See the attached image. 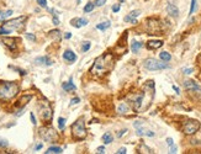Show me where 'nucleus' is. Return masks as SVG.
Wrapping results in <instances>:
<instances>
[{
    "label": "nucleus",
    "mask_w": 201,
    "mask_h": 154,
    "mask_svg": "<svg viewBox=\"0 0 201 154\" xmlns=\"http://www.w3.org/2000/svg\"><path fill=\"white\" fill-rule=\"evenodd\" d=\"M53 25H59V19H58L57 16H53Z\"/></svg>",
    "instance_id": "58836bf2"
},
{
    "label": "nucleus",
    "mask_w": 201,
    "mask_h": 154,
    "mask_svg": "<svg viewBox=\"0 0 201 154\" xmlns=\"http://www.w3.org/2000/svg\"><path fill=\"white\" fill-rule=\"evenodd\" d=\"M141 48H142V43L141 42H137V41H133L132 45H131V51L133 53H137Z\"/></svg>",
    "instance_id": "412c9836"
},
{
    "label": "nucleus",
    "mask_w": 201,
    "mask_h": 154,
    "mask_svg": "<svg viewBox=\"0 0 201 154\" xmlns=\"http://www.w3.org/2000/svg\"><path fill=\"white\" fill-rule=\"evenodd\" d=\"M93 10H94V4H93V3H88L85 6H84V13H85V14L91 13Z\"/></svg>",
    "instance_id": "a878e982"
},
{
    "label": "nucleus",
    "mask_w": 201,
    "mask_h": 154,
    "mask_svg": "<svg viewBox=\"0 0 201 154\" xmlns=\"http://www.w3.org/2000/svg\"><path fill=\"white\" fill-rule=\"evenodd\" d=\"M73 27H76V28H80L83 26H86L88 25V20L86 19H83V17H76V19H73L70 21Z\"/></svg>",
    "instance_id": "9b49d317"
},
{
    "label": "nucleus",
    "mask_w": 201,
    "mask_h": 154,
    "mask_svg": "<svg viewBox=\"0 0 201 154\" xmlns=\"http://www.w3.org/2000/svg\"><path fill=\"white\" fill-rule=\"evenodd\" d=\"M196 10V0H191V8H190V15L194 14V11Z\"/></svg>",
    "instance_id": "7c9ffc66"
},
{
    "label": "nucleus",
    "mask_w": 201,
    "mask_h": 154,
    "mask_svg": "<svg viewBox=\"0 0 201 154\" xmlns=\"http://www.w3.org/2000/svg\"><path fill=\"white\" fill-rule=\"evenodd\" d=\"M128 111H130V107H128V105L125 104V102H122V104L119 106V107H117V112H119V114H121V115L127 114Z\"/></svg>",
    "instance_id": "6ab92c4d"
},
{
    "label": "nucleus",
    "mask_w": 201,
    "mask_h": 154,
    "mask_svg": "<svg viewBox=\"0 0 201 154\" xmlns=\"http://www.w3.org/2000/svg\"><path fill=\"white\" fill-rule=\"evenodd\" d=\"M141 14L139 10H133L131 11L126 17H125V21L126 22H132V23H137V20H136V17H138Z\"/></svg>",
    "instance_id": "f8f14e48"
},
{
    "label": "nucleus",
    "mask_w": 201,
    "mask_h": 154,
    "mask_svg": "<svg viewBox=\"0 0 201 154\" xmlns=\"http://www.w3.org/2000/svg\"><path fill=\"white\" fill-rule=\"evenodd\" d=\"M111 26V22L110 21H106V22H101V23H98L96 25V28L100 30V31H105L106 28H109Z\"/></svg>",
    "instance_id": "4be33fe9"
},
{
    "label": "nucleus",
    "mask_w": 201,
    "mask_h": 154,
    "mask_svg": "<svg viewBox=\"0 0 201 154\" xmlns=\"http://www.w3.org/2000/svg\"><path fill=\"white\" fill-rule=\"evenodd\" d=\"M64 127H66V120H64L63 117H59V118H58V128L63 129Z\"/></svg>",
    "instance_id": "bb28decb"
},
{
    "label": "nucleus",
    "mask_w": 201,
    "mask_h": 154,
    "mask_svg": "<svg viewBox=\"0 0 201 154\" xmlns=\"http://www.w3.org/2000/svg\"><path fill=\"white\" fill-rule=\"evenodd\" d=\"M120 1H121V3H122V1H125V0H120Z\"/></svg>",
    "instance_id": "3c124183"
},
{
    "label": "nucleus",
    "mask_w": 201,
    "mask_h": 154,
    "mask_svg": "<svg viewBox=\"0 0 201 154\" xmlns=\"http://www.w3.org/2000/svg\"><path fill=\"white\" fill-rule=\"evenodd\" d=\"M142 150H146L144 153H153V152H152V149H151V148H148V147H146L144 144H142V146H141V148H139V152H142Z\"/></svg>",
    "instance_id": "c756f323"
},
{
    "label": "nucleus",
    "mask_w": 201,
    "mask_h": 154,
    "mask_svg": "<svg viewBox=\"0 0 201 154\" xmlns=\"http://www.w3.org/2000/svg\"><path fill=\"white\" fill-rule=\"evenodd\" d=\"M167 13L173 17H178L179 16V9L176 8L174 4H168L167 5Z\"/></svg>",
    "instance_id": "2eb2a0df"
},
{
    "label": "nucleus",
    "mask_w": 201,
    "mask_h": 154,
    "mask_svg": "<svg viewBox=\"0 0 201 154\" xmlns=\"http://www.w3.org/2000/svg\"><path fill=\"white\" fill-rule=\"evenodd\" d=\"M162 46H163L162 41H149V42H147V48L148 49H158Z\"/></svg>",
    "instance_id": "f3484780"
},
{
    "label": "nucleus",
    "mask_w": 201,
    "mask_h": 154,
    "mask_svg": "<svg viewBox=\"0 0 201 154\" xmlns=\"http://www.w3.org/2000/svg\"><path fill=\"white\" fill-rule=\"evenodd\" d=\"M41 8H47V0H36Z\"/></svg>",
    "instance_id": "2f4dec72"
},
{
    "label": "nucleus",
    "mask_w": 201,
    "mask_h": 154,
    "mask_svg": "<svg viewBox=\"0 0 201 154\" xmlns=\"http://www.w3.org/2000/svg\"><path fill=\"white\" fill-rule=\"evenodd\" d=\"M126 132H127V129H122V131H120V133H117V137H119V138H120V137H122V136L125 134Z\"/></svg>",
    "instance_id": "c03bdc74"
},
{
    "label": "nucleus",
    "mask_w": 201,
    "mask_h": 154,
    "mask_svg": "<svg viewBox=\"0 0 201 154\" xmlns=\"http://www.w3.org/2000/svg\"><path fill=\"white\" fill-rule=\"evenodd\" d=\"M78 3H80V0H78Z\"/></svg>",
    "instance_id": "603ef678"
},
{
    "label": "nucleus",
    "mask_w": 201,
    "mask_h": 154,
    "mask_svg": "<svg viewBox=\"0 0 201 154\" xmlns=\"http://www.w3.org/2000/svg\"><path fill=\"white\" fill-rule=\"evenodd\" d=\"M79 101H80L79 97H74V99H72V101H70V106H74V105H76V104H79Z\"/></svg>",
    "instance_id": "c9c22d12"
},
{
    "label": "nucleus",
    "mask_w": 201,
    "mask_h": 154,
    "mask_svg": "<svg viewBox=\"0 0 201 154\" xmlns=\"http://www.w3.org/2000/svg\"><path fill=\"white\" fill-rule=\"evenodd\" d=\"M106 3V0H95V6H103Z\"/></svg>",
    "instance_id": "f704fd0d"
},
{
    "label": "nucleus",
    "mask_w": 201,
    "mask_h": 154,
    "mask_svg": "<svg viewBox=\"0 0 201 154\" xmlns=\"http://www.w3.org/2000/svg\"><path fill=\"white\" fill-rule=\"evenodd\" d=\"M11 15H13V10H6V11H4V13H0V20H5L6 17H9Z\"/></svg>",
    "instance_id": "393cba45"
},
{
    "label": "nucleus",
    "mask_w": 201,
    "mask_h": 154,
    "mask_svg": "<svg viewBox=\"0 0 201 154\" xmlns=\"http://www.w3.org/2000/svg\"><path fill=\"white\" fill-rule=\"evenodd\" d=\"M8 146H9V143H8V141H6V139H4V138H0V147L5 148V147H8Z\"/></svg>",
    "instance_id": "473e14b6"
},
{
    "label": "nucleus",
    "mask_w": 201,
    "mask_h": 154,
    "mask_svg": "<svg viewBox=\"0 0 201 154\" xmlns=\"http://www.w3.org/2000/svg\"><path fill=\"white\" fill-rule=\"evenodd\" d=\"M35 63H36L37 66H47V67L52 66V61L48 57H38L35 59Z\"/></svg>",
    "instance_id": "4468645a"
},
{
    "label": "nucleus",
    "mask_w": 201,
    "mask_h": 154,
    "mask_svg": "<svg viewBox=\"0 0 201 154\" xmlns=\"http://www.w3.org/2000/svg\"><path fill=\"white\" fill-rule=\"evenodd\" d=\"M159 58H161L162 61H164V62H169L171 59V56H170V53H168V52H162L161 54H159Z\"/></svg>",
    "instance_id": "5701e85b"
},
{
    "label": "nucleus",
    "mask_w": 201,
    "mask_h": 154,
    "mask_svg": "<svg viewBox=\"0 0 201 154\" xmlns=\"http://www.w3.org/2000/svg\"><path fill=\"white\" fill-rule=\"evenodd\" d=\"M199 129H200V122L196 120H188L184 123V126H183V132L188 136L196 133Z\"/></svg>",
    "instance_id": "423d86ee"
},
{
    "label": "nucleus",
    "mask_w": 201,
    "mask_h": 154,
    "mask_svg": "<svg viewBox=\"0 0 201 154\" xmlns=\"http://www.w3.org/2000/svg\"><path fill=\"white\" fill-rule=\"evenodd\" d=\"M103 141H104L105 144H110L111 142H112V134L111 133H105L103 136Z\"/></svg>",
    "instance_id": "b1692460"
},
{
    "label": "nucleus",
    "mask_w": 201,
    "mask_h": 154,
    "mask_svg": "<svg viewBox=\"0 0 201 154\" xmlns=\"http://www.w3.org/2000/svg\"><path fill=\"white\" fill-rule=\"evenodd\" d=\"M184 88L186 89V90L190 91V93L200 94V95H201V88L194 80H185L184 81Z\"/></svg>",
    "instance_id": "9d476101"
},
{
    "label": "nucleus",
    "mask_w": 201,
    "mask_h": 154,
    "mask_svg": "<svg viewBox=\"0 0 201 154\" xmlns=\"http://www.w3.org/2000/svg\"><path fill=\"white\" fill-rule=\"evenodd\" d=\"M70 37H72V33H70V32H67L66 35H64V38H66V40H69Z\"/></svg>",
    "instance_id": "de8ad7c7"
},
{
    "label": "nucleus",
    "mask_w": 201,
    "mask_h": 154,
    "mask_svg": "<svg viewBox=\"0 0 201 154\" xmlns=\"http://www.w3.org/2000/svg\"><path fill=\"white\" fill-rule=\"evenodd\" d=\"M10 68H13V69H15V70H17V72H19L21 75H25L26 74V72L25 70H22V69H19V68H14V67H10Z\"/></svg>",
    "instance_id": "ea45409f"
},
{
    "label": "nucleus",
    "mask_w": 201,
    "mask_h": 154,
    "mask_svg": "<svg viewBox=\"0 0 201 154\" xmlns=\"http://www.w3.org/2000/svg\"><path fill=\"white\" fill-rule=\"evenodd\" d=\"M167 144H168L169 147H171V146H174V142H173V138H167Z\"/></svg>",
    "instance_id": "79ce46f5"
},
{
    "label": "nucleus",
    "mask_w": 201,
    "mask_h": 154,
    "mask_svg": "<svg viewBox=\"0 0 201 154\" xmlns=\"http://www.w3.org/2000/svg\"><path fill=\"white\" fill-rule=\"evenodd\" d=\"M72 133H73V137L78 141H81L86 137V129H85V123L83 118H79L76 120L75 123H73L72 126Z\"/></svg>",
    "instance_id": "20e7f679"
},
{
    "label": "nucleus",
    "mask_w": 201,
    "mask_h": 154,
    "mask_svg": "<svg viewBox=\"0 0 201 154\" xmlns=\"http://www.w3.org/2000/svg\"><path fill=\"white\" fill-rule=\"evenodd\" d=\"M126 148H120L119 150H117V154H126Z\"/></svg>",
    "instance_id": "37998d69"
},
{
    "label": "nucleus",
    "mask_w": 201,
    "mask_h": 154,
    "mask_svg": "<svg viewBox=\"0 0 201 154\" xmlns=\"http://www.w3.org/2000/svg\"><path fill=\"white\" fill-rule=\"evenodd\" d=\"M16 41L14 40V38H3V43L5 45L8 47L9 49H11V51H14V49H16Z\"/></svg>",
    "instance_id": "dca6fc26"
},
{
    "label": "nucleus",
    "mask_w": 201,
    "mask_h": 154,
    "mask_svg": "<svg viewBox=\"0 0 201 154\" xmlns=\"http://www.w3.org/2000/svg\"><path fill=\"white\" fill-rule=\"evenodd\" d=\"M26 19H27L26 16H20V17H16V19H13V20L5 21L3 23V26L0 27V35H9L13 31H19V30H21L23 27V25H25Z\"/></svg>",
    "instance_id": "f257e3e1"
},
{
    "label": "nucleus",
    "mask_w": 201,
    "mask_h": 154,
    "mask_svg": "<svg viewBox=\"0 0 201 154\" xmlns=\"http://www.w3.org/2000/svg\"><path fill=\"white\" fill-rule=\"evenodd\" d=\"M30 118H31V122H32V125H36V118H35V115L32 114H30Z\"/></svg>",
    "instance_id": "a19ab883"
},
{
    "label": "nucleus",
    "mask_w": 201,
    "mask_h": 154,
    "mask_svg": "<svg viewBox=\"0 0 201 154\" xmlns=\"http://www.w3.org/2000/svg\"><path fill=\"white\" fill-rule=\"evenodd\" d=\"M96 150H98V153H100V154H101V153H105V147H99Z\"/></svg>",
    "instance_id": "49530a36"
},
{
    "label": "nucleus",
    "mask_w": 201,
    "mask_h": 154,
    "mask_svg": "<svg viewBox=\"0 0 201 154\" xmlns=\"http://www.w3.org/2000/svg\"><path fill=\"white\" fill-rule=\"evenodd\" d=\"M176 150H178V148H176L175 146H171V147H170V152H169V153H176Z\"/></svg>",
    "instance_id": "a18cd8bd"
},
{
    "label": "nucleus",
    "mask_w": 201,
    "mask_h": 154,
    "mask_svg": "<svg viewBox=\"0 0 201 154\" xmlns=\"http://www.w3.org/2000/svg\"><path fill=\"white\" fill-rule=\"evenodd\" d=\"M26 38L30 41H36V36L33 33H26Z\"/></svg>",
    "instance_id": "72a5a7b5"
},
{
    "label": "nucleus",
    "mask_w": 201,
    "mask_h": 154,
    "mask_svg": "<svg viewBox=\"0 0 201 154\" xmlns=\"http://www.w3.org/2000/svg\"><path fill=\"white\" fill-rule=\"evenodd\" d=\"M183 72H184V74H191L193 68H185V69H183Z\"/></svg>",
    "instance_id": "4c0bfd02"
},
{
    "label": "nucleus",
    "mask_w": 201,
    "mask_h": 154,
    "mask_svg": "<svg viewBox=\"0 0 201 154\" xmlns=\"http://www.w3.org/2000/svg\"><path fill=\"white\" fill-rule=\"evenodd\" d=\"M90 47H91V43L89 42V41H86V42H84V45H83V47H81V51L85 53V52H88V51L90 49Z\"/></svg>",
    "instance_id": "c85d7f7f"
},
{
    "label": "nucleus",
    "mask_w": 201,
    "mask_h": 154,
    "mask_svg": "<svg viewBox=\"0 0 201 154\" xmlns=\"http://www.w3.org/2000/svg\"><path fill=\"white\" fill-rule=\"evenodd\" d=\"M62 89L64 91H74L75 89H76V86L73 84L72 83V79H70L69 81H67V83H63L62 84Z\"/></svg>",
    "instance_id": "a211bd4d"
},
{
    "label": "nucleus",
    "mask_w": 201,
    "mask_h": 154,
    "mask_svg": "<svg viewBox=\"0 0 201 154\" xmlns=\"http://www.w3.org/2000/svg\"><path fill=\"white\" fill-rule=\"evenodd\" d=\"M133 127L136 128L138 136H146V137H154V132L149 131V129L143 128V122L142 121H136L133 122Z\"/></svg>",
    "instance_id": "6e6552de"
},
{
    "label": "nucleus",
    "mask_w": 201,
    "mask_h": 154,
    "mask_svg": "<svg viewBox=\"0 0 201 154\" xmlns=\"http://www.w3.org/2000/svg\"><path fill=\"white\" fill-rule=\"evenodd\" d=\"M143 66H144L146 69H148V70H163V69L168 68V66L165 63L159 62V61H157V59H154V58L146 59L144 63H143Z\"/></svg>",
    "instance_id": "39448f33"
},
{
    "label": "nucleus",
    "mask_w": 201,
    "mask_h": 154,
    "mask_svg": "<svg viewBox=\"0 0 201 154\" xmlns=\"http://www.w3.org/2000/svg\"><path fill=\"white\" fill-rule=\"evenodd\" d=\"M111 56L110 54H103V56H99L96 59H95V62H94V66L91 68L90 72L93 74H103L105 73L106 70L109 69V66L111 64Z\"/></svg>",
    "instance_id": "7ed1b4c3"
},
{
    "label": "nucleus",
    "mask_w": 201,
    "mask_h": 154,
    "mask_svg": "<svg viewBox=\"0 0 201 154\" xmlns=\"http://www.w3.org/2000/svg\"><path fill=\"white\" fill-rule=\"evenodd\" d=\"M61 153H63V149L61 147H51L46 152V154H61Z\"/></svg>",
    "instance_id": "aec40b11"
},
{
    "label": "nucleus",
    "mask_w": 201,
    "mask_h": 154,
    "mask_svg": "<svg viewBox=\"0 0 201 154\" xmlns=\"http://www.w3.org/2000/svg\"><path fill=\"white\" fill-rule=\"evenodd\" d=\"M40 136L41 138L46 142H54L57 139V133L51 127H42L40 128Z\"/></svg>",
    "instance_id": "0eeeda50"
},
{
    "label": "nucleus",
    "mask_w": 201,
    "mask_h": 154,
    "mask_svg": "<svg viewBox=\"0 0 201 154\" xmlns=\"http://www.w3.org/2000/svg\"><path fill=\"white\" fill-rule=\"evenodd\" d=\"M173 89H174V91H175L176 94H179V93H180V90H179V88H178V86H175V85H173Z\"/></svg>",
    "instance_id": "8fccbe9b"
},
{
    "label": "nucleus",
    "mask_w": 201,
    "mask_h": 154,
    "mask_svg": "<svg viewBox=\"0 0 201 154\" xmlns=\"http://www.w3.org/2000/svg\"><path fill=\"white\" fill-rule=\"evenodd\" d=\"M120 9H121L120 4H115L114 6H112V11H114V13H117V11H120Z\"/></svg>",
    "instance_id": "e433bc0d"
},
{
    "label": "nucleus",
    "mask_w": 201,
    "mask_h": 154,
    "mask_svg": "<svg viewBox=\"0 0 201 154\" xmlns=\"http://www.w3.org/2000/svg\"><path fill=\"white\" fill-rule=\"evenodd\" d=\"M41 148H42V143H40V144H37L36 147H35V150H40Z\"/></svg>",
    "instance_id": "09e8293b"
},
{
    "label": "nucleus",
    "mask_w": 201,
    "mask_h": 154,
    "mask_svg": "<svg viewBox=\"0 0 201 154\" xmlns=\"http://www.w3.org/2000/svg\"><path fill=\"white\" fill-rule=\"evenodd\" d=\"M40 115L43 121H51L52 120V109L50 107L48 104L40 105Z\"/></svg>",
    "instance_id": "1a4fd4ad"
},
{
    "label": "nucleus",
    "mask_w": 201,
    "mask_h": 154,
    "mask_svg": "<svg viewBox=\"0 0 201 154\" xmlns=\"http://www.w3.org/2000/svg\"><path fill=\"white\" fill-rule=\"evenodd\" d=\"M63 58H64V61H67L68 63H73L76 61V56H75V53L72 52L70 49H67L66 52L63 53Z\"/></svg>",
    "instance_id": "ddd939ff"
},
{
    "label": "nucleus",
    "mask_w": 201,
    "mask_h": 154,
    "mask_svg": "<svg viewBox=\"0 0 201 154\" xmlns=\"http://www.w3.org/2000/svg\"><path fill=\"white\" fill-rule=\"evenodd\" d=\"M19 93V85L13 81H0V99L10 100Z\"/></svg>",
    "instance_id": "f03ea898"
},
{
    "label": "nucleus",
    "mask_w": 201,
    "mask_h": 154,
    "mask_svg": "<svg viewBox=\"0 0 201 154\" xmlns=\"http://www.w3.org/2000/svg\"><path fill=\"white\" fill-rule=\"evenodd\" d=\"M31 99H32V96H31V95L23 96V97H22V99L20 100V101H19V102H20V105H26V104H27L28 101H30V100H31Z\"/></svg>",
    "instance_id": "cd10ccee"
}]
</instances>
